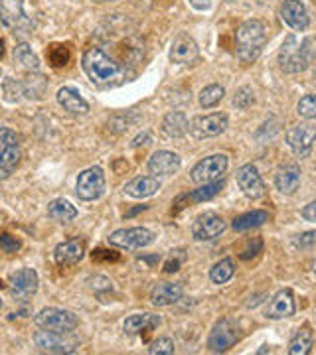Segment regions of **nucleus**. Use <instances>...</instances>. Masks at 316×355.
Wrapping results in <instances>:
<instances>
[{
	"instance_id": "25",
	"label": "nucleus",
	"mask_w": 316,
	"mask_h": 355,
	"mask_svg": "<svg viewBox=\"0 0 316 355\" xmlns=\"http://www.w3.org/2000/svg\"><path fill=\"white\" fill-rule=\"evenodd\" d=\"M158 324H160V316L144 312V314H133V316L126 318L125 324H123V330L126 334H131V336H135V334H140V331L154 330Z\"/></svg>"
},
{
	"instance_id": "10",
	"label": "nucleus",
	"mask_w": 316,
	"mask_h": 355,
	"mask_svg": "<svg viewBox=\"0 0 316 355\" xmlns=\"http://www.w3.org/2000/svg\"><path fill=\"white\" fill-rule=\"evenodd\" d=\"M226 231V221L214 211L202 214L192 223V237L196 241H214Z\"/></svg>"
},
{
	"instance_id": "6",
	"label": "nucleus",
	"mask_w": 316,
	"mask_h": 355,
	"mask_svg": "<svg viewBox=\"0 0 316 355\" xmlns=\"http://www.w3.org/2000/svg\"><path fill=\"white\" fill-rule=\"evenodd\" d=\"M103 190H105V174L99 166H91L77 178L76 193L83 202H93V200L101 198Z\"/></svg>"
},
{
	"instance_id": "51",
	"label": "nucleus",
	"mask_w": 316,
	"mask_h": 355,
	"mask_svg": "<svg viewBox=\"0 0 316 355\" xmlns=\"http://www.w3.org/2000/svg\"><path fill=\"white\" fill-rule=\"evenodd\" d=\"M95 2H103V0H95Z\"/></svg>"
},
{
	"instance_id": "5",
	"label": "nucleus",
	"mask_w": 316,
	"mask_h": 355,
	"mask_svg": "<svg viewBox=\"0 0 316 355\" xmlns=\"http://www.w3.org/2000/svg\"><path fill=\"white\" fill-rule=\"evenodd\" d=\"M240 338V322L233 320V318H222V320L215 322V326L212 328V331H210L208 347H210L214 354H224V352H228L229 347H233Z\"/></svg>"
},
{
	"instance_id": "36",
	"label": "nucleus",
	"mask_w": 316,
	"mask_h": 355,
	"mask_svg": "<svg viewBox=\"0 0 316 355\" xmlns=\"http://www.w3.org/2000/svg\"><path fill=\"white\" fill-rule=\"evenodd\" d=\"M184 261H186V251H184V249H174V251H170V254L166 257L165 261V272L172 275V272L180 270V266L184 265Z\"/></svg>"
},
{
	"instance_id": "22",
	"label": "nucleus",
	"mask_w": 316,
	"mask_h": 355,
	"mask_svg": "<svg viewBox=\"0 0 316 355\" xmlns=\"http://www.w3.org/2000/svg\"><path fill=\"white\" fill-rule=\"evenodd\" d=\"M275 186L281 193L292 196L301 186V168L297 164L281 166L275 174Z\"/></svg>"
},
{
	"instance_id": "34",
	"label": "nucleus",
	"mask_w": 316,
	"mask_h": 355,
	"mask_svg": "<svg viewBox=\"0 0 316 355\" xmlns=\"http://www.w3.org/2000/svg\"><path fill=\"white\" fill-rule=\"evenodd\" d=\"M235 272V266H233V261L231 259H222L219 263H215L210 270V279L214 284H226Z\"/></svg>"
},
{
	"instance_id": "39",
	"label": "nucleus",
	"mask_w": 316,
	"mask_h": 355,
	"mask_svg": "<svg viewBox=\"0 0 316 355\" xmlns=\"http://www.w3.org/2000/svg\"><path fill=\"white\" fill-rule=\"evenodd\" d=\"M292 247H294V249H301V251H306V249L316 247V231H306L303 235L292 237Z\"/></svg>"
},
{
	"instance_id": "43",
	"label": "nucleus",
	"mask_w": 316,
	"mask_h": 355,
	"mask_svg": "<svg viewBox=\"0 0 316 355\" xmlns=\"http://www.w3.org/2000/svg\"><path fill=\"white\" fill-rule=\"evenodd\" d=\"M8 144H18V137L10 128H2L0 130V146H8Z\"/></svg>"
},
{
	"instance_id": "14",
	"label": "nucleus",
	"mask_w": 316,
	"mask_h": 355,
	"mask_svg": "<svg viewBox=\"0 0 316 355\" xmlns=\"http://www.w3.org/2000/svg\"><path fill=\"white\" fill-rule=\"evenodd\" d=\"M297 312L294 304V294L291 288H283L278 291L265 308V318L269 320H283V318H291Z\"/></svg>"
},
{
	"instance_id": "35",
	"label": "nucleus",
	"mask_w": 316,
	"mask_h": 355,
	"mask_svg": "<svg viewBox=\"0 0 316 355\" xmlns=\"http://www.w3.org/2000/svg\"><path fill=\"white\" fill-rule=\"evenodd\" d=\"M297 113H299V116L306 119V121L316 119V95H304V97H301V101L297 105Z\"/></svg>"
},
{
	"instance_id": "46",
	"label": "nucleus",
	"mask_w": 316,
	"mask_h": 355,
	"mask_svg": "<svg viewBox=\"0 0 316 355\" xmlns=\"http://www.w3.org/2000/svg\"><path fill=\"white\" fill-rule=\"evenodd\" d=\"M303 217H304V221L316 223V202H310L308 205H304V207H303Z\"/></svg>"
},
{
	"instance_id": "1",
	"label": "nucleus",
	"mask_w": 316,
	"mask_h": 355,
	"mask_svg": "<svg viewBox=\"0 0 316 355\" xmlns=\"http://www.w3.org/2000/svg\"><path fill=\"white\" fill-rule=\"evenodd\" d=\"M81 65L89 79L99 87H115L126 79L125 67L111 60L101 48H89L81 58Z\"/></svg>"
},
{
	"instance_id": "16",
	"label": "nucleus",
	"mask_w": 316,
	"mask_h": 355,
	"mask_svg": "<svg viewBox=\"0 0 316 355\" xmlns=\"http://www.w3.org/2000/svg\"><path fill=\"white\" fill-rule=\"evenodd\" d=\"M281 18L294 32H304L310 22L308 10L301 0H285V4L281 6Z\"/></svg>"
},
{
	"instance_id": "49",
	"label": "nucleus",
	"mask_w": 316,
	"mask_h": 355,
	"mask_svg": "<svg viewBox=\"0 0 316 355\" xmlns=\"http://www.w3.org/2000/svg\"><path fill=\"white\" fill-rule=\"evenodd\" d=\"M151 142V135L149 132H142V135H139L137 139L133 140V146H140V144H149Z\"/></svg>"
},
{
	"instance_id": "21",
	"label": "nucleus",
	"mask_w": 316,
	"mask_h": 355,
	"mask_svg": "<svg viewBox=\"0 0 316 355\" xmlns=\"http://www.w3.org/2000/svg\"><path fill=\"white\" fill-rule=\"evenodd\" d=\"M125 193L131 198H137V200H144V198H151L156 191L160 190V182L156 176H137L133 178L131 182L125 184Z\"/></svg>"
},
{
	"instance_id": "3",
	"label": "nucleus",
	"mask_w": 316,
	"mask_h": 355,
	"mask_svg": "<svg viewBox=\"0 0 316 355\" xmlns=\"http://www.w3.org/2000/svg\"><path fill=\"white\" fill-rule=\"evenodd\" d=\"M313 62V40L304 38L299 42L294 34H289L281 51H278V65L285 73H301Z\"/></svg>"
},
{
	"instance_id": "30",
	"label": "nucleus",
	"mask_w": 316,
	"mask_h": 355,
	"mask_svg": "<svg viewBox=\"0 0 316 355\" xmlns=\"http://www.w3.org/2000/svg\"><path fill=\"white\" fill-rule=\"evenodd\" d=\"M48 217L58 221V223H67V221L77 217L76 205H72L67 200H53L48 205Z\"/></svg>"
},
{
	"instance_id": "20",
	"label": "nucleus",
	"mask_w": 316,
	"mask_h": 355,
	"mask_svg": "<svg viewBox=\"0 0 316 355\" xmlns=\"http://www.w3.org/2000/svg\"><path fill=\"white\" fill-rule=\"evenodd\" d=\"M182 292H184V288L180 282H158L151 291V302L158 308L172 306L182 298Z\"/></svg>"
},
{
	"instance_id": "37",
	"label": "nucleus",
	"mask_w": 316,
	"mask_h": 355,
	"mask_svg": "<svg viewBox=\"0 0 316 355\" xmlns=\"http://www.w3.org/2000/svg\"><path fill=\"white\" fill-rule=\"evenodd\" d=\"M151 355H172L174 354V342L170 338H158L156 342L151 343L149 347Z\"/></svg>"
},
{
	"instance_id": "2",
	"label": "nucleus",
	"mask_w": 316,
	"mask_h": 355,
	"mask_svg": "<svg viewBox=\"0 0 316 355\" xmlns=\"http://www.w3.org/2000/svg\"><path fill=\"white\" fill-rule=\"evenodd\" d=\"M267 42L265 24L261 20H245L235 32V53L243 64H253Z\"/></svg>"
},
{
	"instance_id": "38",
	"label": "nucleus",
	"mask_w": 316,
	"mask_h": 355,
	"mask_svg": "<svg viewBox=\"0 0 316 355\" xmlns=\"http://www.w3.org/2000/svg\"><path fill=\"white\" fill-rule=\"evenodd\" d=\"M253 103H255V95H253L251 87H241L235 91L233 105H235L238 109H249Z\"/></svg>"
},
{
	"instance_id": "18",
	"label": "nucleus",
	"mask_w": 316,
	"mask_h": 355,
	"mask_svg": "<svg viewBox=\"0 0 316 355\" xmlns=\"http://www.w3.org/2000/svg\"><path fill=\"white\" fill-rule=\"evenodd\" d=\"M180 164H182V160H180L178 154L168 153V150H158V153L152 154L147 168H149V172H151L152 176L160 178L172 176L174 172L180 170Z\"/></svg>"
},
{
	"instance_id": "15",
	"label": "nucleus",
	"mask_w": 316,
	"mask_h": 355,
	"mask_svg": "<svg viewBox=\"0 0 316 355\" xmlns=\"http://www.w3.org/2000/svg\"><path fill=\"white\" fill-rule=\"evenodd\" d=\"M198 55H200L198 44L188 34H178L170 46V60L178 65H190L198 60Z\"/></svg>"
},
{
	"instance_id": "27",
	"label": "nucleus",
	"mask_w": 316,
	"mask_h": 355,
	"mask_svg": "<svg viewBox=\"0 0 316 355\" xmlns=\"http://www.w3.org/2000/svg\"><path fill=\"white\" fill-rule=\"evenodd\" d=\"M315 345V334L308 324H304L301 330L294 334V338L289 343V354L291 355H308Z\"/></svg>"
},
{
	"instance_id": "4",
	"label": "nucleus",
	"mask_w": 316,
	"mask_h": 355,
	"mask_svg": "<svg viewBox=\"0 0 316 355\" xmlns=\"http://www.w3.org/2000/svg\"><path fill=\"white\" fill-rule=\"evenodd\" d=\"M34 324L40 330H50L56 334H72L76 330L79 320L74 312L62 308H44L34 316Z\"/></svg>"
},
{
	"instance_id": "29",
	"label": "nucleus",
	"mask_w": 316,
	"mask_h": 355,
	"mask_svg": "<svg viewBox=\"0 0 316 355\" xmlns=\"http://www.w3.org/2000/svg\"><path fill=\"white\" fill-rule=\"evenodd\" d=\"M18 162H20V148H18V144L2 146V153H0V178L6 180V178L10 176L16 170Z\"/></svg>"
},
{
	"instance_id": "41",
	"label": "nucleus",
	"mask_w": 316,
	"mask_h": 355,
	"mask_svg": "<svg viewBox=\"0 0 316 355\" xmlns=\"http://www.w3.org/2000/svg\"><path fill=\"white\" fill-rule=\"evenodd\" d=\"M0 249L4 253H16L20 249V241L16 237H13L10 233H2V237H0Z\"/></svg>"
},
{
	"instance_id": "23",
	"label": "nucleus",
	"mask_w": 316,
	"mask_h": 355,
	"mask_svg": "<svg viewBox=\"0 0 316 355\" xmlns=\"http://www.w3.org/2000/svg\"><path fill=\"white\" fill-rule=\"evenodd\" d=\"M58 103L63 107V111L72 114L89 113V103L79 95V91L74 87H62L56 95Z\"/></svg>"
},
{
	"instance_id": "47",
	"label": "nucleus",
	"mask_w": 316,
	"mask_h": 355,
	"mask_svg": "<svg viewBox=\"0 0 316 355\" xmlns=\"http://www.w3.org/2000/svg\"><path fill=\"white\" fill-rule=\"evenodd\" d=\"M109 253H111V251H103V249H99V251L93 253V261H101V259H105V261H117V259H119V254Z\"/></svg>"
},
{
	"instance_id": "44",
	"label": "nucleus",
	"mask_w": 316,
	"mask_h": 355,
	"mask_svg": "<svg viewBox=\"0 0 316 355\" xmlns=\"http://www.w3.org/2000/svg\"><path fill=\"white\" fill-rule=\"evenodd\" d=\"M89 284H91V288H95V291H111V280L105 279V277H95V279L89 280Z\"/></svg>"
},
{
	"instance_id": "13",
	"label": "nucleus",
	"mask_w": 316,
	"mask_h": 355,
	"mask_svg": "<svg viewBox=\"0 0 316 355\" xmlns=\"http://www.w3.org/2000/svg\"><path fill=\"white\" fill-rule=\"evenodd\" d=\"M67 334H56L50 330H42L34 336V343L42 352L48 354H74L76 352V342L63 338Z\"/></svg>"
},
{
	"instance_id": "31",
	"label": "nucleus",
	"mask_w": 316,
	"mask_h": 355,
	"mask_svg": "<svg viewBox=\"0 0 316 355\" xmlns=\"http://www.w3.org/2000/svg\"><path fill=\"white\" fill-rule=\"evenodd\" d=\"M14 62L16 64H20L24 69H28V71H40V60L38 55L32 51V48L26 44V42H22V44H16L14 46Z\"/></svg>"
},
{
	"instance_id": "32",
	"label": "nucleus",
	"mask_w": 316,
	"mask_h": 355,
	"mask_svg": "<svg viewBox=\"0 0 316 355\" xmlns=\"http://www.w3.org/2000/svg\"><path fill=\"white\" fill-rule=\"evenodd\" d=\"M222 188H224V182H219V180H214V182L202 184V188L194 190L192 193H188V196H184V198H186L188 202H194V203L206 202V200H212L214 196H217Z\"/></svg>"
},
{
	"instance_id": "28",
	"label": "nucleus",
	"mask_w": 316,
	"mask_h": 355,
	"mask_svg": "<svg viewBox=\"0 0 316 355\" xmlns=\"http://www.w3.org/2000/svg\"><path fill=\"white\" fill-rule=\"evenodd\" d=\"M267 221H269V214L267 211H263V209H253V211H247L243 216L235 217L231 227L235 229L238 233H243V231H249V229L261 227V225H265Z\"/></svg>"
},
{
	"instance_id": "52",
	"label": "nucleus",
	"mask_w": 316,
	"mask_h": 355,
	"mask_svg": "<svg viewBox=\"0 0 316 355\" xmlns=\"http://www.w3.org/2000/svg\"><path fill=\"white\" fill-rule=\"evenodd\" d=\"M315 73H316V69H315Z\"/></svg>"
},
{
	"instance_id": "45",
	"label": "nucleus",
	"mask_w": 316,
	"mask_h": 355,
	"mask_svg": "<svg viewBox=\"0 0 316 355\" xmlns=\"http://www.w3.org/2000/svg\"><path fill=\"white\" fill-rule=\"evenodd\" d=\"M128 125V119L125 116H113L111 121H109V130H113V132H123Z\"/></svg>"
},
{
	"instance_id": "40",
	"label": "nucleus",
	"mask_w": 316,
	"mask_h": 355,
	"mask_svg": "<svg viewBox=\"0 0 316 355\" xmlns=\"http://www.w3.org/2000/svg\"><path fill=\"white\" fill-rule=\"evenodd\" d=\"M69 60V53L63 46H53L50 50V62L51 65L60 67V65H65V62Z\"/></svg>"
},
{
	"instance_id": "48",
	"label": "nucleus",
	"mask_w": 316,
	"mask_h": 355,
	"mask_svg": "<svg viewBox=\"0 0 316 355\" xmlns=\"http://www.w3.org/2000/svg\"><path fill=\"white\" fill-rule=\"evenodd\" d=\"M196 10H208L212 6V0H188Z\"/></svg>"
},
{
	"instance_id": "33",
	"label": "nucleus",
	"mask_w": 316,
	"mask_h": 355,
	"mask_svg": "<svg viewBox=\"0 0 316 355\" xmlns=\"http://www.w3.org/2000/svg\"><path fill=\"white\" fill-rule=\"evenodd\" d=\"M224 95H226V89L222 87V85H217V83H212V85H206L200 91L198 101H200V107H203V109H212V107H215L217 103L224 99Z\"/></svg>"
},
{
	"instance_id": "42",
	"label": "nucleus",
	"mask_w": 316,
	"mask_h": 355,
	"mask_svg": "<svg viewBox=\"0 0 316 355\" xmlns=\"http://www.w3.org/2000/svg\"><path fill=\"white\" fill-rule=\"evenodd\" d=\"M263 249V241L261 239H255V241H249L247 243V247L243 249V253L240 254L243 261H247V259H251V257H255V254L259 253Z\"/></svg>"
},
{
	"instance_id": "24",
	"label": "nucleus",
	"mask_w": 316,
	"mask_h": 355,
	"mask_svg": "<svg viewBox=\"0 0 316 355\" xmlns=\"http://www.w3.org/2000/svg\"><path fill=\"white\" fill-rule=\"evenodd\" d=\"M190 127L192 125H190V121L186 119V114L180 113V111H170L163 119V125H160L165 137H168V139H182L190 130Z\"/></svg>"
},
{
	"instance_id": "26",
	"label": "nucleus",
	"mask_w": 316,
	"mask_h": 355,
	"mask_svg": "<svg viewBox=\"0 0 316 355\" xmlns=\"http://www.w3.org/2000/svg\"><path fill=\"white\" fill-rule=\"evenodd\" d=\"M0 20L4 26H18L24 20V0H0Z\"/></svg>"
},
{
	"instance_id": "9",
	"label": "nucleus",
	"mask_w": 316,
	"mask_h": 355,
	"mask_svg": "<svg viewBox=\"0 0 316 355\" xmlns=\"http://www.w3.org/2000/svg\"><path fill=\"white\" fill-rule=\"evenodd\" d=\"M287 142L297 158H308L316 142V128L306 123L294 125L287 130Z\"/></svg>"
},
{
	"instance_id": "8",
	"label": "nucleus",
	"mask_w": 316,
	"mask_h": 355,
	"mask_svg": "<svg viewBox=\"0 0 316 355\" xmlns=\"http://www.w3.org/2000/svg\"><path fill=\"white\" fill-rule=\"evenodd\" d=\"M226 170H228V156L226 154H214V156H208L194 166L190 172V178L194 184H208V182L219 180V176L226 174Z\"/></svg>"
},
{
	"instance_id": "7",
	"label": "nucleus",
	"mask_w": 316,
	"mask_h": 355,
	"mask_svg": "<svg viewBox=\"0 0 316 355\" xmlns=\"http://www.w3.org/2000/svg\"><path fill=\"white\" fill-rule=\"evenodd\" d=\"M154 241V233L147 227H131V229H119L109 235V243L121 249L128 251H139L149 247Z\"/></svg>"
},
{
	"instance_id": "19",
	"label": "nucleus",
	"mask_w": 316,
	"mask_h": 355,
	"mask_svg": "<svg viewBox=\"0 0 316 355\" xmlns=\"http://www.w3.org/2000/svg\"><path fill=\"white\" fill-rule=\"evenodd\" d=\"M83 254H85V241L76 237V239L60 243L53 251V259L60 266H74L83 259Z\"/></svg>"
},
{
	"instance_id": "11",
	"label": "nucleus",
	"mask_w": 316,
	"mask_h": 355,
	"mask_svg": "<svg viewBox=\"0 0 316 355\" xmlns=\"http://www.w3.org/2000/svg\"><path fill=\"white\" fill-rule=\"evenodd\" d=\"M229 125V119L226 113H212L203 114V116H196L192 121V135L196 139H212V137H219Z\"/></svg>"
},
{
	"instance_id": "17",
	"label": "nucleus",
	"mask_w": 316,
	"mask_h": 355,
	"mask_svg": "<svg viewBox=\"0 0 316 355\" xmlns=\"http://www.w3.org/2000/svg\"><path fill=\"white\" fill-rule=\"evenodd\" d=\"M10 288H13L14 296L20 298H28L38 291V272L34 268H20L10 275Z\"/></svg>"
},
{
	"instance_id": "50",
	"label": "nucleus",
	"mask_w": 316,
	"mask_h": 355,
	"mask_svg": "<svg viewBox=\"0 0 316 355\" xmlns=\"http://www.w3.org/2000/svg\"><path fill=\"white\" fill-rule=\"evenodd\" d=\"M267 352H271V349H269V347H267V345H263V347H261V349H259V352H257V354L261 355V354H267Z\"/></svg>"
},
{
	"instance_id": "12",
	"label": "nucleus",
	"mask_w": 316,
	"mask_h": 355,
	"mask_svg": "<svg viewBox=\"0 0 316 355\" xmlns=\"http://www.w3.org/2000/svg\"><path fill=\"white\" fill-rule=\"evenodd\" d=\"M235 180H238V186L241 188V191L251 198V200H259L263 198L265 193V184H263V178L257 172V168L253 164L241 166L240 170L235 172Z\"/></svg>"
}]
</instances>
